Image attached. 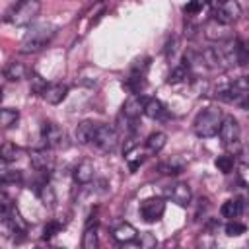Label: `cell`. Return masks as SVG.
<instances>
[{"label": "cell", "mask_w": 249, "mask_h": 249, "mask_svg": "<svg viewBox=\"0 0 249 249\" xmlns=\"http://www.w3.org/2000/svg\"><path fill=\"white\" fill-rule=\"evenodd\" d=\"M56 25H53L51 21H41V23H33L29 27V31L23 35L21 39V45H19V51L25 53V54H33V53H39L43 51L56 35Z\"/></svg>", "instance_id": "6da1fadb"}, {"label": "cell", "mask_w": 249, "mask_h": 249, "mask_svg": "<svg viewBox=\"0 0 249 249\" xmlns=\"http://www.w3.org/2000/svg\"><path fill=\"white\" fill-rule=\"evenodd\" d=\"M39 12H41V2L39 0H19L10 10H6L4 21L12 23V25H18V27L31 25V21L39 16Z\"/></svg>", "instance_id": "7a4b0ae2"}, {"label": "cell", "mask_w": 249, "mask_h": 249, "mask_svg": "<svg viewBox=\"0 0 249 249\" xmlns=\"http://www.w3.org/2000/svg\"><path fill=\"white\" fill-rule=\"evenodd\" d=\"M222 121H224V115L218 107H208L204 111H200L193 123V130L196 136L200 138H212L218 134L220 126H222Z\"/></svg>", "instance_id": "3957f363"}, {"label": "cell", "mask_w": 249, "mask_h": 249, "mask_svg": "<svg viewBox=\"0 0 249 249\" xmlns=\"http://www.w3.org/2000/svg\"><path fill=\"white\" fill-rule=\"evenodd\" d=\"M119 130L111 124H97L95 136H93V144L101 150V152H113L119 144Z\"/></svg>", "instance_id": "277c9868"}, {"label": "cell", "mask_w": 249, "mask_h": 249, "mask_svg": "<svg viewBox=\"0 0 249 249\" xmlns=\"http://www.w3.org/2000/svg\"><path fill=\"white\" fill-rule=\"evenodd\" d=\"M29 161H31V167L39 173H47L51 175L53 169H54V154H53V148H39V150H31L29 154Z\"/></svg>", "instance_id": "5b68a950"}, {"label": "cell", "mask_w": 249, "mask_h": 249, "mask_svg": "<svg viewBox=\"0 0 249 249\" xmlns=\"http://www.w3.org/2000/svg\"><path fill=\"white\" fill-rule=\"evenodd\" d=\"M41 138H43V142L49 146V148H60V146H64V140H66V134H64V130L56 124V123H51V121H45L43 124H41Z\"/></svg>", "instance_id": "8992f818"}, {"label": "cell", "mask_w": 249, "mask_h": 249, "mask_svg": "<svg viewBox=\"0 0 249 249\" xmlns=\"http://www.w3.org/2000/svg\"><path fill=\"white\" fill-rule=\"evenodd\" d=\"M212 16H214V19L230 25L241 18V6L235 0H224L218 8L212 10Z\"/></svg>", "instance_id": "52a82bcc"}, {"label": "cell", "mask_w": 249, "mask_h": 249, "mask_svg": "<svg viewBox=\"0 0 249 249\" xmlns=\"http://www.w3.org/2000/svg\"><path fill=\"white\" fill-rule=\"evenodd\" d=\"M165 212V200L160 196H152L140 202V216L146 222H158Z\"/></svg>", "instance_id": "ba28073f"}, {"label": "cell", "mask_w": 249, "mask_h": 249, "mask_svg": "<svg viewBox=\"0 0 249 249\" xmlns=\"http://www.w3.org/2000/svg\"><path fill=\"white\" fill-rule=\"evenodd\" d=\"M239 132H241V130H239L237 119L231 117V115L224 117L222 126H220V130H218L222 144H224V146H233V144H237V142H239Z\"/></svg>", "instance_id": "9c48e42d"}, {"label": "cell", "mask_w": 249, "mask_h": 249, "mask_svg": "<svg viewBox=\"0 0 249 249\" xmlns=\"http://www.w3.org/2000/svg\"><path fill=\"white\" fill-rule=\"evenodd\" d=\"M200 54H202V60H204L206 68H210V70H226V68H230V62H228V58H226V54H224V51L220 47L204 49Z\"/></svg>", "instance_id": "30bf717a"}, {"label": "cell", "mask_w": 249, "mask_h": 249, "mask_svg": "<svg viewBox=\"0 0 249 249\" xmlns=\"http://www.w3.org/2000/svg\"><path fill=\"white\" fill-rule=\"evenodd\" d=\"M202 31H204V37H206V39L218 41V43H224V41H228V39L233 37L231 31H230V27H228V23H222V21H218V19H214V18L204 25Z\"/></svg>", "instance_id": "8fae6325"}, {"label": "cell", "mask_w": 249, "mask_h": 249, "mask_svg": "<svg viewBox=\"0 0 249 249\" xmlns=\"http://www.w3.org/2000/svg\"><path fill=\"white\" fill-rule=\"evenodd\" d=\"M165 195L175 202V204H179V206H187L189 202H191V187L187 185V183H183V181H177V183H173V185H169V187H165Z\"/></svg>", "instance_id": "7c38bea8"}, {"label": "cell", "mask_w": 249, "mask_h": 249, "mask_svg": "<svg viewBox=\"0 0 249 249\" xmlns=\"http://www.w3.org/2000/svg\"><path fill=\"white\" fill-rule=\"evenodd\" d=\"M146 97L142 95V93H132L124 103H123V113L126 115V117H130V119H138L142 113H144V109H146Z\"/></svg>", "instance_id": "4fadbf2b"}, {"label": "cell", "mask_w": 249, "mask_h": 249, "mask_svg": "<svg viewBox=\"0 0 249 249\" xmlns=\"http://www.w3.org/2000/svg\"><path fill=\"white\" fill-rule=\"evenodd\" d=\"M66 95H68V86L66 84H47V88L41 93V97L51 105L62 103L66 99Z\"/></svg>", "instance_id": "5bb4252c"}, {"label": "cell", "mask_w": 249, "mask_h": 249, "mask_svg": "<svg viewBox=\"0 0 249 249\" xmlns=\"http://www.w3.org/2000/svg\"><path fill=\"white\" fill-rule=\"evenodd\" d=\"M95 130H97V124L93 121H82L74 130V138L78 144H89L93 142Z\"/></svg>", "instance_id": "9a60e30c"}, {"label": "cell", "mask_w": 249, "mask_h": 249, "mask_svg": "<svg viewBox=\"0 0 249 249\" xmlns=\"http://www.w3.org/2000/svg\"><path fill=\"white\" fill-rule=\"evenodd\" d=\"M72 175H74V181H76V183L88 185V183L95 177V167H93V163H91L89 160H84V161H80V163L74 167Z\"/></svg>", "instance_id": "2e32d148"}, {"label": "cell", "mask_w": 249, "mask_h": 249, "mask_svg": "<svg viewBox=\"0 0 249 249\" xmlns=\"http://www.w3.org/2000/svg\"><path fill=\"white\" fill-rule=\"evenodd\" d=\"M185 158H181V156H173V158H169V160H165V161H160L158 163V171L160 173H163V175H179L183 169H185Z\"/></svg>", "instance_id": "e0dca14e"}, {"label": "cell", "mask_w": 249, "mask_h": 249, "mask_svg": "<svg viewBox=\"0 0 249 249\" xmlns=\"http://www.w3.org/2000/svg\"><path fill=\"white\" fill-rule=\"evenodd\" d=\"M136 237H138V231H136V228H134L132 224H128V222H123V224H119V226L113 230V239L119 241V243H130V241H134Z\"/></svg>", "instance_id": "ac0fdd59"}, {"label": "cell", "mask_w": 249, "mask_h": 249, "mask_svg": "<svg viewBox=\"0 0 249 249\" xmlns=\"http://www.w3.org/2000/svg\"><path fill=\"white\" fill-rule=\"evenodd\" d=\"M243 204H245V202H243L241 198L233 196V198H230V200H226V202L222 204L220 214H222L224 218H228V220H235V218L241 216V212H243Z\"/></svg>", "instance_id": "d6986e66"}, {"label": "cell", "mask_w": 249, "mask_h": 249, "mask_svg": "<svg viewBox=\"0 0 249 249\" xmlns=\"http://www.w3.org/2000/svg\"><path fill=\"white\" fill-rule=\"evenodd\" d=\"M27 76H29V68L23 62H10L4 68V78L8 82H19V80H23Z\"/></svg>", "instance_id": "ffe728a7"}, {"label": "cell", "mask_w": 249, "mask_h": 249, "mask_svg": "<svg viewBox=\"0 0 249 249\" xmlns=\"http://www.w3.org/2000/svg\"><path fill=\"white\" fill-rule=\"evenodd\" d=\"M144 115L150 117V119H158V121H160V119H165V117H167V109H165V105H163L160 99L150 97V99L146 101Z\"/></svg>", "instance_id": "44dd1931"}, {"label": "cell", "mask_w": 249, "mask_h": 249, "mask_svg": "<svg viewBox=\"0 0 249 249\" xmlns=\"http://www.w3.org/2000/svg\"><path fill=\"white\" fill-rule=\"evenodd\" d=\"M165 144H167V136L161 130H156L146 138V148L150 154H160L165 148Z\"/></svg>", "instance_id": "7402d4cb"}, {"label": "cell", "mask_w": 249, "mask_h": 249, "mask_svg": "<svg viewBox=\"0 0 249 249\" xmlns=\"http://www.w3.org/2000/svg\"><path fill=\"white\" fill-rule=\"evenodd\" d=\"M233 51H235V62L237 64H249V39L237 37L233 41Z\"/></svg>", "instance_id": "603a6c76"}, {"label": "cell", "mask_w": 249, "mask_h": 249, "mask_svg": "<svg viewBox=\"0 0 249 249\" xmlns=\"http://www.w3.org/2000/svg\"><path fill=\"white\" fill-rule=\"evenodd\" d=\"M99 245L97 239V224H89L84 228V235H82V247L84 249H95Z\"/></svg>", "instance_id": "cb8c5ba5"}, {"label": "cell", "mask_w": 249, "mask_h": 249, "mask_svg": "<svg viewBox=\"0 0 249 249\" xmlns=\"http://www.w3.org/2000/svg\"><path fill=\"white\" fill-rule=\"evenodd\" d=\"M35 193H37V196L41 198V202L45 204V206H49V208H53L54 206V202H56V195H54V189L51 187V183L47 181V183H43L39 189H35Z\"/></svg>", "instance_id": "d4e9b609"}, {"label": "cell", "mask_w": 249, "mask_h": 249, "mask_svg": "<svg viewBox=\"0 0 249 249\" xmlns=\"http://www.w3.org/2000/svg\"><path fill=\"white\" fill-rule=\"evenodd\" d=\"M19 121V111L18 109H12V107H4L0 111V126L2 128H12L16 126Z\"/></svg>", "instance_id": "484cf974"}, {"label": "cell", "mask_w": 249, "mask_h": 249, "mask_svg": "<svg viewBox=\"0 0 249 249\" xmlns=\"http://www.w3.org/2000/svg\"><path fill=\"white\" fill-rule=\"evenodd\" d=\"M134 121H136V119H130V117H126V115L121 111V115L117 117V130H119V134H124V136L134 134V132H136Z\"/></svg>", "instance_id": "4316f807"}, {"label": "cell", "mask_w": 249, "mask_h": 249, "mask_svg": "<svg viewBox=\"0 0 249 249\" xmlns=\"http://www.w3.org/2000/svg\"><path fill=\"white\" fill-rule=\"evenodd\" d=\"M191 76V68L183 62V64H177V66H173V70H171V74H169V78H167V84H181V82H185L187 78Z\"/></svg>", "instance_id": "83f0119b"}, {"label": "cell", "mask_w": 249, "mask_h": 249, "mask_svg": "<svg viewBox=\"0 0 249 249\" xmlns=\"http://www.w3.org/2000/svg\"><path fill=\"white\" fill-rule=\"evenodd\" d=\"M21 156V148L19 146H16V144H12V142H4L2 144V148H0V158L4 160V161H16L18 158Z\"/></svg>", "instance_id": "f1b7e54d"}, {"label": "cell", "mask_w": 249, "mask_h": 249, "mask_svg": "<svg viewBox=\"0 0 249 249\" xmlns=\"http://www.w3.org/2000/svg\"><path fill=\"white\" fill-rule=\"evenodd\" d=\"M21 171L18 169H8V161L2 160V171H0V181L6 185V183H21Z\"/></svg>", "instance_id": "f546056e"}, {"label": "cell", "mask_w": 249, "mask_h": 249, "mask_svg": "<svg viewBox=\"0 0 249 249\" xmlns=\"http://www.w3.org/2000/svg\"><path fill=\"white\" fill-rule=\"evenodd\" d=\"M124 160H126V163H128L130 173H136V169H138V167L142 165V161H144V156H142V154H134L132 148H130L128 152H124Z\"/></svg>", "instance_id": "4dcf8cb0"}, {"label": "cell", "mask_w": 249, "mask_h": 249, "mask_svg": "<svg viewBox=\"0 0 249 249\" xmlns=\"http://www.w3.org/2000/svg\"><path fill=\"white\" fill-rule=\"evenodd\" d=\"M150 68V58L148 56H142V58H136L130 66V74H136V76H146Z\"/></svg>", "instance_id": "1f68e13d"}, {"label": "cell", "mask_w": 249, "mask_h": 249, "mask_svg": "<svg viewBox=\"0 0 249 249\" xmlns=\"http://www.w3.org/2000/svg\"><path fill=\"white\" fill-rule=\"evenodd\" d=\"M233 163H235V160L231 158V156H218L216 158V161H214V165L218 167V171H222V173H231V169H233Z\"/></svg>", "instance_id": "d6a6232c"}, {"label": "cell", "mask_w": 249, "mask_h": 249, "mask_svg": "<svg viewBox=\"0 0 249 249\" xmlns=\"http://www.w3.org/2000/svg\"><path fill=\"white\" fill-rule=\"evenodd\" d=\"M245 224H241V222H237V220H230L228 224H226V228H224V231H226V235L228 237H237V235H241V233H245Z\"/></svg>", "instance_id": "836d02e7"}, {"label": "cell", "mask_w": 249, "mask_h": 249, "mask_svg": "<svg viewBox=\"0 0 249 249\" xmlns=\"http://www.w3.org/2000/svg\"><path fill=\"white\" fill-rule=\"evenodd\" d=\"M60 230H62V224L60 222H56V220L47 222L45 228H43V239H53Z\"/></svg>", "instance_id": "e575fe53"}, {"label": "cell", "mask_w": 249, "mask_h": 249, "mask_svg": "<svg viewBox=\"0 0 249 249\" xmlns=\"http://www.w3.org/2000/svg\"><path fill=\"white\" fill-rule=\"evenodd\" d=\"M136 239H138V245H140L142 249H152V247H156V245H158V239H156V237H154L150 231L140 233Z\"/></svg>", "instance_id": "d590c367"}, {"label": "cell", "mask_w": 249, "mask_h": 249, "mask_svg": "<svg viewBox=\"0 0 249 249\" xmlns=\"http://www.w3.org/2000/svg\"><path fill=\"white\" fill-rule=\"evenodd\" d=\"M177 53H179V37H171L169 43H167V47H165V56H167V60H169V62L175 60V58H177Z\"/></svg>", "instance_id": "8d00e7d4"}, {"label": "cell", "mask_w": 249, "mask_h": 249, "mask_svg": "<svg viewBox=\"0 0 249 249\" xmlns=\"http://www.w3.org/2000/svg\"><path fill=\"white\" fill-rule=\"evenodd\" d=\"M231 191L235 193L237 198H241L243 202H249V185H245L241 179H239V185H231Z\"/></svg>", "instance_id": "74e56055"}, {"label": "cell", "mask_w": 249, "mask_h": 249, "mask_svg": "<svg viewBox=\"0 0 249 249\" xmlns=\"http://www.w3.org/2000/svg\"><path fill=\"white\" fill-rule=\"evenodd\" d=\"M202 6H204V0H189V2L183 6V12H185L187 16H195V14H198V12L202 10Z\"/></svg>", "instance_id": "f35d334b"}, {"label": "cell", "mask_w": 249, "mask_h": 249, "mask_svg": "<svg viewBox=\"0 0 249 249\" xmlns=\"http://www.w3.org/2000/svg\"><path fill=\"white\" fill-rule=\"evenodd\" d=\"M29 80H31V91H33L35 95H41V93H43V89L47 88V82H45L41 76H37V74H33Z\"/></svg>", "instance_id": "ab89813d"}, {"label": "cell", "mask_w": 249, "mask_h": 249, "mask_svg": "<svg viewBox=\"0 0 249 249\" xmlns=\"http://www.w3.org/2000/svg\"><path fill=\"white\" fill-rule=\"evenodd\" d=\"M12 206H14V204H12V198H10L6 193H2V195H0V208H2V216H4V214H8Z\"/></svg>", "instance_id": "60d3db41"}, {"label": "cell", "mask_w": 249, "mask_h": 249, "mask_svg": "<svg viewBox=\"0 0 249 249\" xmlns=\"http://www.w3.org/2000/svg\"><path fill=\"white\" fill-rule=\"evenodd\" d=\"M237 160H239L243 165H249V146H243V148L237 152Z\"/></svg>", "instance_id": "b9f144b4"}, {"label": "cell", "mask_w": 249, "mask_h": 249, "mask_svg": "<svg viewBox=\"0 0 249 249\" xmlns=\"http://www.w3.org/2000/svg\"><path fill=\"white\" fill-rule=\"evenodd\" d=\"M185 35H187V37H195V35H196V25H193V23L185 25Z\"/></svg>", "instance_id": "7bdbcfd3"}, {"label": "cell", "mask_w": 249, "mask_h": 249, "mask_svg": "<svg viewBox=\"0 0 249 249\" xmlns=\"http://www.w3.org/2000/svg\"><path fill=\"white\" fill-rule=\"evenodd\" d=\"M204 2H208V4L212 6V10H214V8H218V6H220L224 0H204Z\"/></svg>", "instance_id": "ee69618b"}]
</instances>
